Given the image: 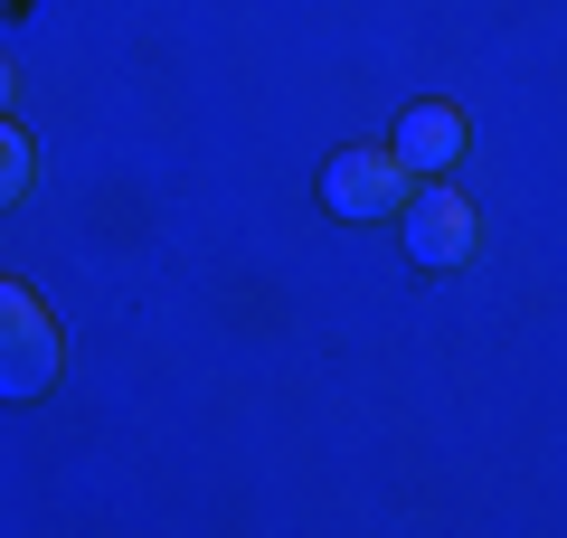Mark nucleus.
Segmentation results:
<instances>
[{"instance_id":"3","label":"nucleus","mask_w":567,"mask_h":538,"mask_svg":"<svg viewBox=\"0 0 567 538\" xmlns=\"http://www.w3.org/2000/svg\"><path fill=\"white\" fill-rule=\"evenodd\" d=\"M406 256H416L425 275L473 265V199L454 179H416V189H406Z\"/></svg>"},{"instance_id":"6","label":"nucleus","mask_w":567,"mask_h":538,"mask_svg":"<svg viewBox=\"0 0 567 538\" xmlns=\"http://www.w3.org/2000/svg\"><path fill=\"white\" fill-rule=\"evenodd\" d=\"M0 104H10V58H0Z\"/></svg>"},{"instance_id":"2","label":"nucleus","mask_w":567,"mask_h":538,"mask_svg":"<svg viewBox=\"0 0 567 538\" xmlns=\"http://www.w3.org/2000/svg\"><path fill=\"white\" fill-rule=\"evenodd\" d=\"M406 161L388 152V142H341V152L322 161V208L331 218H350V227H369V218H388V208H406Z\"/></svg>"},{"instance_id":"4","label":"nucleus","mask_w":567,"mask_h":538,"mask_svg":"<svg viewBox=\"0 0 567 538\" xmlns=\"http://www.w3.org/2000/svg\"><path fill=\"white\" fill-rule=\"evenodd\" d=\"M464 104H445V95H416L398 114V133H388V152L406 161V179H454V161H464Z\"/></svg>"},{"instance_id":"1","label":"nucleus","mask_w":567,"mask_h":538,"mask_svg":"<svg viewBox=\"0 0 567 538\" xmlns=\"http://www.w3.org/2000/svg\"><path fill=\"white\" fill-rule=\"evenodd\" d=\"M58 369H66V331H58V312H48L29 283L0 275V406L48 397V387H58Z\"/></svg>"},{"instance_id":"5","label":"nucleus","mask_w":567,"mask_h":538,"mask_svg":"<svg viewBox=\"0 0 567 538\" xmlns=\"http://www.w3.org/2000/svg\"><path fill=\"white\" fill-rule=\"evenodd\" d=\"M29 179H39V152H29L20 123L0 114V208H20V199H29Z\"/></svg>"},{"instance_id":"7","label":"nucleus","mask_w":567,"mask_h":538,"mask_svg":"<svg viewBox=\"0 0 567 538\" xmlns=\"http://www.w3.org/2000/svg\"><path fill=\"white\" fill-rule=\"evenodd\" d=\"M10 10H39V0H10Z\"/></svg>"}]
</instances>
